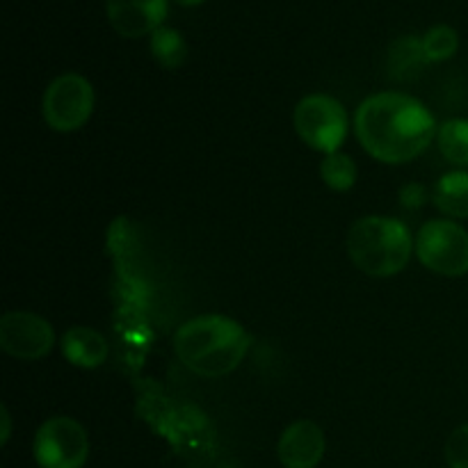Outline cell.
<instances>
[{"label": "cell", "mask_w": 468, "mask_h": 468, "mask_svg": "<svg viewBox=\"0 0 468 468\" xmlns=\"http://www.w3.org/2000/svg\"><path fill=\"white\" fill-rule=\"evenodd\" d=\"M355 131L361 146L379 163L402 165L419 158L437 137L428 105L405 91H379L356 108Z\"/></svg>", "instance_id": "cell-1"}, {"label": "cell", "mask_w": 468, "mask_h": 468, "mask_svg": "<svg viewBox=\"0 0 468 468\" xmlns=\"http://www.w3.org/2000/svg\"><path fill=\"white\" fill-rule=\"evenodd\" d=\"M174 350L181 364L201 378H224L233 373L250 350V334L227 315H199L174 336Z\"/></svg>", "instance_id": "cell-2"}, {"label": "cell", "mask_w": 468, "mask_h": 468, "mask_svg": "<svg viewBox=\"0 0 468 468\" xmlns=\"http://www.w3.org/2000/svg\"><path fill=\"white\" fill-rule=\"evenodd\" d=\"M411 250L410 229L396 218L368 215L356 219L347 233V254L368 277H396L410 263Z\"/></svg>", "instance_id": "cell-3"}, {"label": "cell", "mask_w": 468, "mask_h": 468, "mask_svg": "<svg viewBox=\"0 0 468 468\" xmlns=\"http://www.w3.org/2000/svg\"><path fill=\"white\" fill-rule=\"evenodd\" d=\"M292 126L304 144L320 154H338L347 137V112L329 94H309L297 103L292 112Z\"/></svg>", "instance_id": "cell-4"}, {"label": "cell", "mask_w": 468, "mask_h": 468, "mask_svg": "<svg viewBox=\"0 0 468 468\" xmlns=\"http://www.w3.org/2000/svg\"><path fill=\"white\" fill-rule=\"evenodd\" d=\"M416 256L441 277L468 274V233L452 219H430L416 236Z\"/></svg>", "instance_id": "cell-5"}, {"label": "cell", "mask_w": 468, "mask_h": 468, "mask_svg": "<svg viewBox=\"0 0 468 468\" xmlns=\"http://www.w3.org/2000/svg\"><path fill=\"white\" fill-rule=\"evenodd\" d=\"M94 87L80 73H62L44 91L41 112L58 133H73L90 122L94 112Z\"/></svg>", "instance_id": "cell-6"}, {"label": "cell", "mask_w": 468, "mask_h": 468, "mask_svg": "<svg viewBox=\"0 0 468 468\" xmlns=\"http://www.w3.org/2000/svg\"><path fill=\"white\" fill-rule=\"evenodd\" d=\"M32 455L41 468H82L90 457V437L78 420L53 416L37 430Z\"/></svg>", "instance_id": "cell-7"}, {"label": "cell", "mask_w": 468, "mask_h": 468, "mask_svg": "<svg viewBox=\"0 0 468 468\" xmlns=\"http://www.w3.org/2000/svg\"><path fill=\"white\" fill-rule=\"evenodd\" d=\"M55 346V332L48 320L32 311H7L0 318V347L21 361H37Z\"/></svg>", "instance_id": "cell-8"}, {"label": "cell", "mask_w": 468, "mask_h": 468, "mask_svg": "<svg viewBox=\"0 0 468 468\" xmlns=\"http://www.w3.org/2000/svg\"><path fill=\"white\" fill-rule=\"evenodd\" d=\"M327 451V439L318 423L309 419L295 420L283 430L277 455L286 468H315Z\"/></svg>", "instance_id": "cell-9"}, {"label": "cell", "mask_w": 468, "mask_h": 468, "mask_svg": "<svg viewBox=\"0 0 468 468\" xmlns=\"http://www.w3.org/2000/svg\"><path fill=\"white\" fill-rule=\"evenodd\" d=\"M114 30L123 37L154 35L167 16V0H105Z\"/></svg>", "instance_id": "cell-10"}, {"label": "cell", "mask_w": 468, "mask_h": 468, "mask_svg": "<svg viewBox=\"0 0 468 468\" xmlns=\"http://www.w3.org/2000/svg\"><path fill=\"white\" fill-rule=\"evenodd\" d=\"M62 355L78 368H99L108 359V341L91 327H71L62 338Z\"/></svg>", "instance_id": "cell-11"}, {"label": "cell", "mask_w": 468, "mask_h": 468, "mask_svg": "<svg viewBox=\"0 0 468 468\" xmlns=\"http://www.w3.org/2000/svg\"><path fill=\"white\" fill-rule=\"evenodd\" d=\"M388 73H391L393 80H416V78L423 73L425 64H428V58H425L423 41L419 37H400L391 44L388 48Z\"/></svg>", "instance_id": "cell-12"}, {"label": "cell", "mask_w": 468, "mask_h": 468, "mask_svg": "<svg viewBox=\"0 0 468 468\" xmlns=\"http://www.w3.org/2000/svg\"><path fill=\"white\" fill-rule=\"evenodd\" d=\"M434 206L448 218L468 219V172L457 169L439 178L434 186Z\"/></svg>", "instance_id": "cell-13"}, {"label": "cell", "mask_w": 468, "mask_h": 468, "mask_svg": "<svg viewBox=\"0 0 468 468\" xmlns=\"http://www.w3.org/2000/svg\"><path fill=\"white\" fill-rule=\"evenodd\" d=\"M437 144L443 158L457 167H468V119H451L437 131Z\"/></svg>", "instance_id": "cell-14"}, {"label": "cell", "mask_w": 468, "mask_h": 468, "mask_svg": "<svg viewBox=\"0 0 468 468\" xmlns=\"http://www.w3.org/2000/svg\"><path fill=\"white\" fill-rule=\"evenodd\" d=\"M151 53L165 69H178L187 58V44L174 27H158L151 35Z\"/></svg>", "instance_id": "cell-15"}, {"label": "cell", "mask_w": 468, "mask_h": 468, "mask_svg": "<svg viewBox=\"0 0 468 468\" xmlns=\"http://www.w3.org/2000/svg\"><path fill=\"white\" fill-rule=\"evenodd\" d=\"M320 176H323L324 186L332 187L336 192H347L355 187L356 183V165L347 154H332L323 160L320 165Z\"/></svg>", "instance_id": "cell-16"}, {"label": "cell", "mask_w": 468, "mask_h": 468, "mask_svg": "<svg viewBox=\"0 0 468 468\" xmlns=\"http://www.w3.org/2000/svg\"><path fill=\"white\" fill-rule=\"evenodd\" d=\"M423 50L428 62H443L451 59L460 48V35L451 26H434L423 35Z\"/></svg>", "instance_id": "cell-17"}, {"label": "cell", "mask_w": 468, "mask_h": 468, "mask_svg": "<svg viewBox=\"0 0 468 468\" xmlns=\"http://www.w3.org/2000/svg\"><path fill=\"white\" fill-rule=\"evenodd\" d=\"M446 462L451 468H468V423L460 425L446 441Z\"/></svg>", "instance_id": "cell-18"}, {"label": "cell", "mask_w": 468, "mask_h": 468, "mask_svg": "<svg viewBox=\"0 0 468 468\" xmlns=\"http://www.w3.org/2000/svg\"><path fill=\"white\" fill-rule=\"evenodd\" d=\"M0 414H3V443H7L9 439V414H7V407H0Z\"/></svg>", "instance_id": "cell-19"}, {"label": "cell", "mask_w": 468, "mask_h": 468, "mask_svg": "<svg viewBox=\"0 0 468 468\" xmlns=\"http://www.w3.org/2000/svg\"><path fill=\"white\" fill-rule=\"evenodd\" d=\"M174 3H178V5H183V7H195V5H199V3H204V0H174Z\"/></svg>", "instance_id": "cell-20"}]
</instances>
